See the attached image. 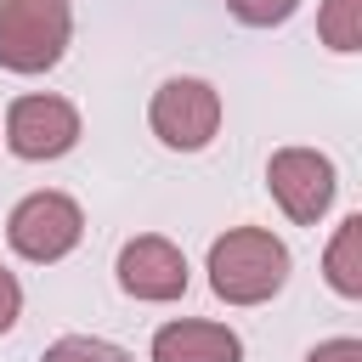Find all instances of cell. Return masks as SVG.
Listing matches in <instances>:
<instances>
[{
  "label": "cell",
  "mask_w": 362,
  "mask_h": 362,
  "mask_svg": "<svg viewBox=\"0 0 362 362\" xmlns=\"http://www.w3.org/2000/svg\"><path fill=\"white\" fill-rule=\"evenodd\" d=\"M40 362H130L119 345H107V339H90V334H62L57 345H45V356Z\"/></svg>",
  "instance_id": "8fae6325"
},
{
  "label": "cell",
  "mask_w": 362,
  "mask_h": 362,
  "mask_svg": "<svg viewBox=\"0 0 362 362\" xmlns=\"http://www.w3.org/2000/svg\"><path fill=\"white\" fill-rule=\"evenodd\" d=\"M74 34L68 0H0V68L6 74H45L62 62Z\"/></svg>",
  "instance_id": "7a4b0ae2"
},
{
  "label": "cell",
  "mask_w": 362,
  "mask_h": 362,
  "mask_svg": "<svg viewBox=\"0 0 362 362\" xmlns=\"http://www.w3.org/2000/svg\"><path fill=\"white\" fill-rule=\"evenodd\" d=\"M147 124H153V136H158L164 147L198 153V147H209L215 130H221V90H215L209 79H187V74H181V79H164V85L153 90Z\"/></svg>",
  "instance_id": "277c9868"
},
{
  "label": "cell",
  "mask_w": 362,
  "mask_h": 362,
  "mask_svg": "<svg viewBox=\"0 0 362 362\" xmlns=\"http://www.w3.org/2000/svg\"><path fill=\"white\" fill-rule=\"evenodd\" d=\"M6 238H11V249H17L23 260L51 266V260H62V255L79 249V238H85V209H79L68 192H28V198L6 215Z\"/></svg>",
  "instance_id": "3957f363"
},
{
  "label": "cell",
  "mask_w": 362,
  "mask_h": 362,
  "mask_svg": "<svg viewBox=\"0 0 362 362\" xmlns=\"http://www.w3.org/2000/svg\"><path fill=\"white\" fill-rule=\"evenodd\" d=\"M266 187H272V198L283 204L288 221L317 226L328 215V204H334L339 175H334V158L328 153H317V147H283L266 164Z\"/></svg>",
  "instance_id": "5b68a950"
},
{
  "label": "cell",
  "mask_w": 362,
  "mask_h": 362,
  "mask_svg": "<svg viewBox=\"0 0 362 362\" xmlns=\"http://www.w3.org/2000/svg\"><path fill=\"white\" fill-rule=\"evenodd\" d=\"M17 311H23V288H17V277L0 266V334L17 322Z\"/></svg>",
  "instance_id": "5bb4252c"
},
{
  "label": "cell",
  "mask_w": 362,
  "mask_h": 362,
  "mask_svg": "<svg viewBox=\"0 0 362 362\" xmlns=\"http://www.w3.org/2000/svg\"><path fill=\"white\" fill-rule=\"evenodd\" d=\"M288 283V249L266 226H232L209 243V288L226 305H260Z\"/></svg>",
  "instance_id": "6da1fadb"
},
{
  "label": "cell",
  "mask_w": 362,
  "mask_h": 362,
  "mask_svg": "<svg viewBox=\"0 0 362 362\" xmlns=\"http://www.w3.org/2000/svg\"><path fill=\"white\" fill-rule=\"evenodd\" d=\"M294 6L300 0H226V11L238 23H249V28H277V23L294 17Z\"/></svg>",
  "instance_id": "7c38bea8"
},
{
  "label": "cell",
  "mask_w": 362,
  "mask_h": 362,
  "mask_svg": "<svg viewBox=\"0 0 362 362\" xmlns=\"http://www.w3.org/2000/svg\"><path fill=\"white\" fill-rule=\"evenodd\" d=\"M322 272H328L334 294H345V300H356V294H362V215H345V221H339V232H334V243H328Z\"/></svg>",
  "instance_id": "9c48e42d"
},
{
  "label": "cell",
  "mask_w": 362,
  "mask_h": 362,
  "mask_svg": "<svg viewBox=\"0 0 362 362\" xmlns=\"http://www.w3.org/2000/svg\"><path fill=\"white\" fill-rule=\"evenodd\" d=\"M153 362H243V339L226 322L187 317V322H164L153 334Z\"/></svg>",
  "instance_id": "ba28073f"
},
{
  "label": "cell",
  "mask_w": 362,
  "mask_h": 362,
  "mask_svg": "<svg viewBox=\"0 0 362 362\" xmlns=\"http://www.w3.org/2000/svg\"><path fill=\"white\" fill-rule=\"evenodd\" d=\"M119 288L130 300H147V305H164V300H181L187 294V255L158 238V232H141L119 249Z\"/></svg>",
  "instance_id": "52a82bcc"
},
{
  "label": "cell",
  "mask_w": 362,
  "mask_h": 362,
  "mask_svg": "<svg viewBox=\"0 0 362 362\" xmlns=\"http://www.w3.org/2000/svg\"><path fill=\"white\" fill-rule=\"evenodd\" d=\"M305 362H362V339H322L305 351Z\"/></svg>",
  "instance_id": "4fadbf2b"
},
{
  "label": "cell",
  "mask_w": 362,
  "mask_h": 362,
  "mask_svg": "<svg viewBox=\"0 0 362 362\" xmlns=\"http://www.w3.org/2000/svg\"><path fill=\"white\" fill-rule=\"evenodd\" d=\"M79 141V107L68 96H17L6 107V147L28 164H45V158H62L68 147Z\"/></svg>",
  "instance_id": "8992f818"
},
{
  "label": "cell",
  "mask_w": 362,
  "mask_h": 362,
  "mask_svg": "<svg viewBox=\"0 0 362 362\" xmlns=\"http://www.w3.org/2000/svg\"><path fill=\"white\" fill-rule=\"evenodd\" d=\"M317 34L328 51H362V0H322Z\"/></svg>",
  "instance_id": "30bf717a"
}]
</instances>
